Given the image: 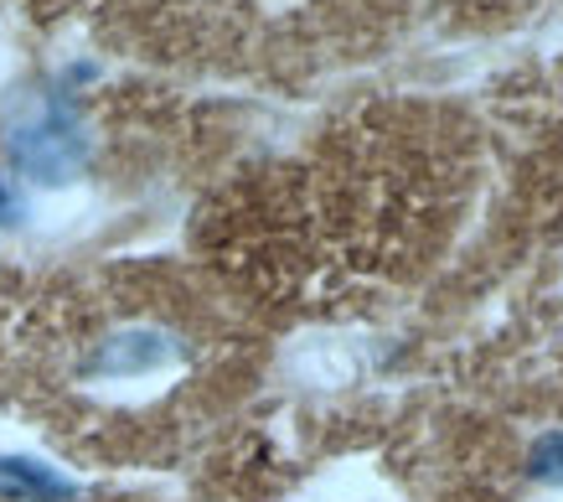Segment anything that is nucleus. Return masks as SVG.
Wrapping results in <instances>:
<instances>
[{
    "instance_id": "obj_1",
    "label": "nucleus",
    "mask_w": 563,
    "mask_h": 502,
    "mask_svg": "<svg viewBox=\"0 0 563 502\" xmlns=\"http://www.w3.org/2000/svg\"><path fill=\"white\" fill-rule=\"evenodd\" d=\"M5 156H11V166H16L26 182H42V187L78 182V172L88 166V135H84L78 109H73V99H68V88H57L47 99V109L5 140Z\"/></svg>"
},
{
    "instance_id": "obj_2",
    "label": "nucleus",
    "mask_w": 563,
    "mask_h": 502,
    "mask_svg": "<svg viewBox=\"0 0 563 502\" xmlns=\"http://www.w3.org/2000/svg\"><path fill=\"white\" fill-rule=\"evenodd\" d=\"M172 363V337L161 331H120L88 358V373H103V379H135V373H151V368Z\"/></svg>"
},
{
    "instance_id": "obj_3",
    "label": "nucleus",
    "mask_w": 563,
    "mask_h": 502,
    "mask_svg": "<svg viewBox=\"0 0 563 502\" xmlns=\"http://www.w3.org/2000/svg\"><path fill=\"white\" fill-rule=\"evenodd\" d=\"M0 502H78V482L32 456H0Z\"/></svg>"
},
{
    "instance_id": "obj_4",
    "label": "nucleus",
    "mask_w": 563,
    "mask_h": 502,
    "mask_svg": "<svg viewBox=\"0 0 563 502\" xmlns=\"http://www.w3.org/2000/svg\"><path fill=\"white\" fill-rule=\"evenodd\" d=\"M528 477L532 482H548V487L563 482V430H548L528 446Z\"/></svg>"
},
{
    "instance_id": "obj_5",
    "label": "nucleus",
    "mask_w": 563,
    "mask_h": 502,
    "mask_svg": "<svg viewBox=\"0 0 563 502\" xmlns=\"http://www.w3.org/2000/svg\"><path fill=\"white\" fill-rule=\"evenodd\" d=\"M21 212H26V203L16 197V187H11V176H0V223H16Z\"/></svg>"
}]
</instances>
